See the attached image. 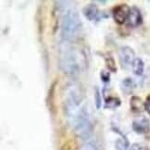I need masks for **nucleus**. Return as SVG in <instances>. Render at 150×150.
Here are the masks:
<instances>
[{
    "label": "nucleus",
    "instance_id": "nucleus-11",
    "mask_svg": "<svg viewBox=\"0 0 150 150\" xmlns=\"http://www.w3.org/2000/svg\"><path fill=\"white\" fill-rule=\"evenodd\" d=\"M131 108L135 112H141L144 109V104L141 100V98L137 96H132L131 98V102H130Z\"/></svg>",
    "mask_w": 150,
    "mask_h": 150
},
{
    "label": "nucleus",
    "instance_id": "nucleus-15",
    "mask_svg": "<svg viewBox=\"0 0 150 150\" xmlns=\"http://www.w3.org/2000/svg\"><path fill=\"white\" fill-rule=\"evenodd\" d=\"M115 146H116V150H126L128 147V142L125 139V137H123L122 139H118Z\"/></svg>",
    "mask_w": 150,
    "mask_h": 150
},
{
    "label": "nucleus",
    "instance_id": "nucleus-16",
    "mask_svg": "<svg viewBox=\"0 0 150 150\" xmlns=\"http://www.w3.org/2000/svg\"><path fill=\"white\" fill-rule=\"evenodd\" d=\"M79 150H97V148L94 143L87 142L83 144V145L79 148Z\"/></svg>",
    "mask_w": 150,
    "mask_h": 150
},
{
    "label": "nucleus",
    "instance_id": "nucleus-8",
    "mask_svg": "<svg viewBox=\"0 0 150 150\" xmlns=\"http://www.w3.org/2000/svg\"><path fill=\"white\" fill-rule=\"evenodd\" d=\"M127 21H128V24L132 27H137L138 25H140L142 23V16L139 9L136 8H131Z\"/></svg>",
    "mask_w": 150,
    "mask_h": 150
},
{
    "label": "nucleus",
    "instance_id": "nucleus-4",
    "mask_svg": "<svg viewBox=\"0 0 150 150\" xmlns=\"http://www.w3.org/2000/svg\"><path fill=\"white\" fill-rule=\"evenodd\" d=\"M82 101V94L77 87H71L66 97V109L70 116L74 114Z\"/></svg>",
    "mask_w": 150,
    "mask_h": 150
},
{
    "label": "nucleus",
    "instance_id": "nucleus-5",
    "mask_svg": "<svg viewBox=\"0 0 150 150\" xmlns=\"http://www.w3.org/2000/svg\"><path fill=\"white\" fill-rule=\"evenodd\" d=\"M131 8L126 4H122L113 9V18L114 21L119 24H122L128 19Z\"/></svg>",
    "mask_w": 150,
    "mask_h": 150
},
{
    "label": "nucleus",
    "instance_id": "nucleus-9",
    "mask_svg": "<svg viewBox=\"0 0 150 150\" xmlns=\"http://www.w3.org/2000/svg\"><path fill=\"white\" fill-rule=\"evenodd\" d=\"M84 17L89 21H95L98 17V8L95 4H90L83 9Z\"/></svg>",
    "mask_w": 150,
    "mask_h": 150
},
{
    "label": "nucleus",
    "instance_id": "nucleus-2",
    "mask_svg": "<svg viewBox=\"0 0 150 150\" xmlns=\"http://www.w3.org/2000/svg\"><path fill=\"white\" fill-rule=\"evenodd\" d=\"M60 67L68 74L77 73L80 69V57L76 50L67 47L61 49Z\"/></svg>",
    "mask_w": 150,
    "mask_h": 150
},
{
    "label": "nucleus",
    "instance_id": "nucleus-17",
    "mask_svg": "<svg viewBox=\"0 0 150 150\" xmlns=\"http://www.w3.org/2000/svg\"><path fill=\"white\" fill-rule=\"evenodd\" d=\"M95 100H96V108H101V96H100V92H99V90L97 89V88H96Z\"/></svg>",
    "mask_w": 150,
    "mask_h": 150
},
{
    "label": "nucleus",
    "instance_id": "nucleus-12",
    "mask_svg": "<svg viewBox=\"0 0 150 150\" xmlns=\"http://www.w3.org/2000/svg\"><path fill=\"white\" fill-rule=\"evenodd\" d=\"M132 71L135 75H142L144 72V62L141 59H135L132 63Z\"/></svg>",
    "mask_w": 150,
    "mask_h": 150
},
{
    "label": "nucleus",
    "instance_id": "nucleus-13",
    "mask_svg": "<svg viewBox=\"0 0 150 150\" xmlns=\"http://www.w3.org/2000/svg\"><path fill=\"white\" fill-rule=\"evenodd\" d=\"M120 105V100L117 97H108L105 102V108L115 109Z\"/></svg>",
    "mask_w": 150,
    "mask_h": 150
},
{
    "label": "nucleus",
    "instance_id": "nucleus-7",
    "mask_svg": "<svg viewBox=\"0 0 150 150\" xmlns=\"http://www.w3.org/2000/svg\"><path fill=\"white\" fill-rule=\"evenodd\" d=\"M132 129L137 134H146L149 131V122L145 117H139L132 122Z\"/></svg>",
    "mask_w": 150,
    "mask_h": 150
},
{
    "label": "nucleus",
    "instance_id": "nucleus-14",
    "mask_svg": "<svg viewBox=\"0 0 150 150\" xmlns=\"http://www.w3.org/2000/svg\"><path fill=\"white\" fill-rule=\"evenodd\" d=\"M106 66L108 69V71H110L112 72H116L117 71V67H116V63L115 60L113 59V57H108L106 59Z\"/></svg>",
    "mask_w": 150,
    "mask_h": 150
},
{
    "label": "nucleus",
    "instance_id": "nucleus-3",
    "mask_svg": "<svg viewBox=\"0 0 150 150\" xmlns=\"http://www.w3.org/2000/svg\"><path fill=\"white\" fill-rule=\"evenodd\" d=\"M89 109L84 107L74 118V131L80 137H88L92 132V120Z\"/></svg>",
    "mask_w": 150,
    "mask_h": 150
},
{
    "label": "nucleus",
    "instance_id": "nucleus-10",
    "mask_svg": "<svg viewBox=\"0 0 150 150\" xmlns=\"http://www.w3.org/2000/svg\"><path fill=\"white\" fill-rule=\"evenodd\" d=\"M120 88H122V91L124 94L129 95L131 94L132 90L134 88V83L131 78H126L125 80H123L122 82V84H120Z\"/></svg>",
    "mask_w": 150,
    "mask_h": 150
},
{
    "label": "nucleus",
    "instance_id": "nucleus-18",
    "mask_svg": "<svg viewBox=\"0 0 150 150\" xmlns=\"http://www.w3.org/2000/svg\"><path fill=\"white\" fill-rule=\"evenodd\" d=\"M100 76H101V79L104 81V82H109V73L108 71H101V74H100Z\"/></svg>",
    "mask_w": 150,
    "mask_h": 150
},
{
    "label": "nucleus",
    "instance_id": "nucleus-19",
    "mask_svg": "<svg viewBox=\"0 0 150 150\" xmlns=\"http://www.w3.org/2000/svg\"><path fill=\"white\" fill-rule=\"evenodd\" d=\"M145 108H146V111L150 114V96L146 99V104H145Z\"/></svg>",
    "mask_w": 150,
    "mask_h": 150
},
{
    "label": "nucleus",
    "instance_id": "nucleus-1",
    "mask_svg": "<svg viewBox=\"0 0 150 150\" xmlns=\"http://www.w3.org/2000/svg\"><path fill=\"white\" fill-rule=\"evenodd\" d=\"M81 20L77 11L73 8H69L64 10L62 16L61 35L67 42L76 39L81 33Z\"/></svg>",
    "mask_w": 150,
    "mask_h": 150
},
{
    "label": "nucleus",
    "instance_id": "nucleus-6",
    "mask_svg": "<svg viewBox=\"0 0 150 150\" xmlns=\"http://www.w3.org/2000/svg\"><path fill=\"white\" fill-rule=\"evenodd\" d=\"M120 59L123 67H128L134 61V52L129 47H122L120 50Z\"/></svg>",
    "mask_w": 150,
    "mask_h": 150
}]
</instances>
